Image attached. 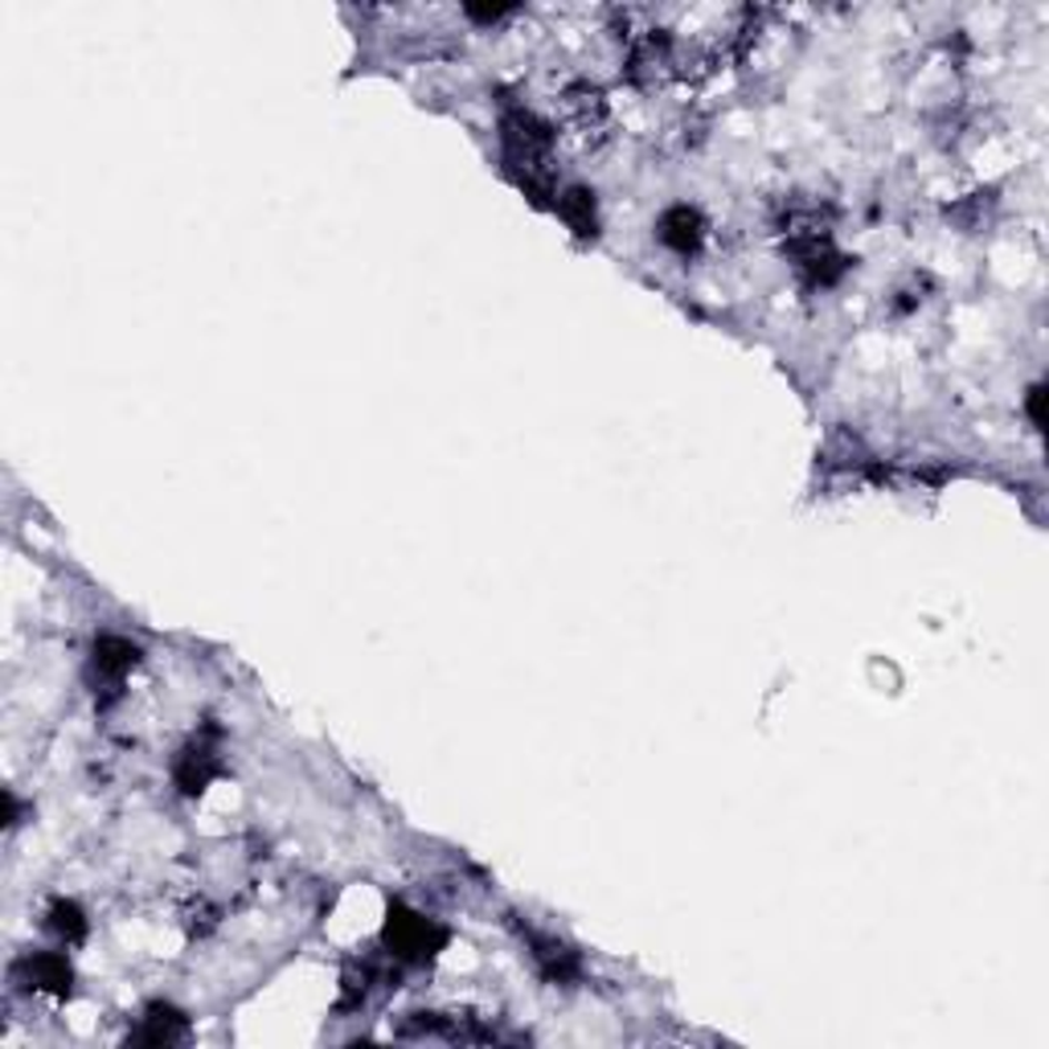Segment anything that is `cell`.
<instances>
[{
    "instance_id": "7",
    "label": "cell",
    "mask_w": 1049,
    "mask_h": 1049,
    "mask_svg": "<svg viewBox=\"0 0 1049 1049\" xmlns=\"http://www.w3.org/2000/svg\"><path fill=\"white\" fill-rule=\"evenodd\" d=\"M558 210H562L566 226H570L575 234L590 238L595 230H599V218H595V193H587V189H570L566 197H558Z\"/></svg>"
},
{
    "instance_id": "1",
    "label": "cell",
    "mask_w": 1049,
    "mask_h": 1049,
    "mask_svg": "<svg viewBox=\"0 0 1049 1049\" xmlns=\"http://www.w3.org/2000/svg\"><path fill=\"white\" fill-rule=\"evenodd\" d=\"M443 939L447 935L439 931L434 922H427V918L414 915V910H407V906H393L390 918H386V947L402 959L434 956V951L443 947Z\"/></svg>"
},
{
    "instance_id": "4",
    "label": "cell",
    "mask_w": 1049,
    "mask_h": 1049,
    "mask_svg": "<svg viewBox=\"0 0 1049 1049\" xmlns=\"http://www.w3.org/2000/svg\"><path fill=\"white\" fill-rule=\"evenodd\" d=\"M184 1037H189V1021L177 1009H169V1005H152L148 1017L140 1021V1029H136L140 1046H177Z\"/></svg>"
},
{
    "instance_id": "2",
    "label": "cell",
    "mask_w": 1049,
    "mask_h": 1049,
    "mask_svg": "<svg viewBox=\"0 0 1049 1049\" xmlns=\"http://www.w3.org/2000/svg\"><path fill=\"white\" fill-rule=\"evenodd\" d=\"M17 971H26L29 988H33V992H46V997H70V988H74V968H70V959L58 956V951H38V956L21 959Z\"/></svg>"
},
{
    "instance_id": "10",
    "label": "cell",
    "mask_w": 1049,
    "mask_h": 1049,
    "mask_svg": "<svg viewBox=\"0 0 1049 1049\" xmlns=\"http://www.w3.org/2000/svg\"><path fill=\"white\" fill-rule=\"evenodd\" d=\"M1041 398H1046V390H1041V386H1033V390H1029V419H1033V427H1041V422H1046V419H1041Z\"/></svg>"
},
{
    "instance_id": "6",
    "label": "cell",
    "mask_w": 1049,
    "mask_h": 1049,
    "mask_svg": "<svg viewBox=\"0 0 1049 1049\" xmlns=\"http://www.w3.org/2000/svg\"><path fill=\"white\" fill-rule=\"evenodd\" d=\"M136 660H140V648L128 640H119V636H103V640H94V669H99V677H111V681H119L123 672L136 669Z\"/></svg>"
},
{
    "instance_id": "8",
    "label": "cell",
    "mask_w": 1049,
    "mask_h": 1049,
    "mask_svg": "<svg viewBox=\"0 0 1049 1049\" xmlns=\"http://www.w3.org/2000/svg\"><path fill=\"white\" fill-rule=\"evenodd\" d=\"M533 956H538V963L546 968V976H553V980H570V976L578 971L575 951H566V947L553 943V939H533Z\"/></svg>"
},
{
    "instance_id": "3",
    "label": "cell",
    "mask_w": 1049,
    "mask_h": 1049,
    "mask_svg": "<svg viewBox=\"0 0 1049 1049\" xmlns=\"http://www.w3.org/2000/svg\"><path fill=\"white\" fill-rule=\"evenodd\" d=\"M701 238H706V222H701V213L689 210V206H672V210L660 218V242L669 250H677V254H693V250L701 247Z\"/></svg>"
},
{
    "instance_id": "5",
    "label": "cell",
    "mask_w": 1049,
    "mask_h": 1049,
    "mask_svg": "<svg viewBox=\"0 0 1049 1049\" xmlns=\"http://www.w3.org/2000/svg\"><path fill=\"white\" fill-rule=\"evenodd\" d=\"M213 775H218V759H213V750H206L201 742H197V747H189L181 759H177V787H181L184 796L206 791Z\"/></svg>"
},
{
    "instance_id": "9",
    "label": "cell",
    "mask_w": 1049,
    "mask_h": 1049,
    "mask_svg": "<svg viewBox=\"0 0 1049 1049\" xmlns=\"http://www.w3.org/2000/svg\"><path fill=\"white\" fill-rule=\"evenodd\" d=\"M50 931L58 935V939H66V943H79V939H87V918H82V910L74 902H53Z\"/></svg>"
}]
</instances>
